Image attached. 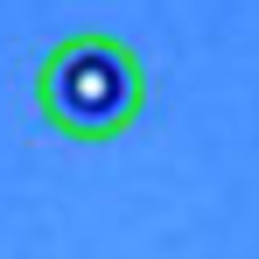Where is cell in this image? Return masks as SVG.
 I'll return each mask as SVG.
<instances>
[{
    "instance_id": "cell-1",
    "label": "cell",
    "mask_w": 259,
    "mask_h": 259,
    "mask_svg": "<svg viewBox=\"0 0 259 259\" xmlns=\"http://www.w3.org/2000/svg\"><path fill=\"white\" fill-rule=\"evenodd\" d=\"M147 105V63L119 35H63L35 70V112L63 140H119Z\"/></svg>"
}]
</instances>
